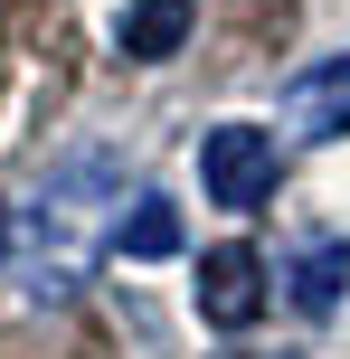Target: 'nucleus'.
Segmentation results:
<instances>
[{
	"mask_svg": "<svg viewBox=\"0 0 350 359\" xmlns=\"http://www.w3.org/2000/svg\"><path fill=\"white\" fill-rule=\"evenodd\" d=\"M114 227H123V161L114 151H76L67 170H48V189L29 208V284L76 293L114 255Z\"/></svg>",
	"mask_w": 350,
	"mask_h": 359,
	"instance_id": "f257e3e1",
	"label": "nucleus"
},
{
	"mask_svg": "<svg viewBox=\"0 0 350 359\" xmlns=\"http://www.w3.org/2000/svg\"><path fill=\"white\" fill-rule=\"evenodd\" d=\"M189 293H199V322L208 331H246L265 312V255L246 246V236H227V246L199 255V284H189Z\"/></svg>",
	"mask_w": 350,
	"mask_h": 359,
	"instance_id": "7ed1b4c3",
	"label": "nucleus"
},
{
	"mask_svg": "<svg viewBox=\"0 0 350 359\" xmlns=\"http://www.w3.org/2000/svg\"><path fill=\"white\" fill-rule=\"evenodd\" d=\"M275 180H284V151H275V133H256V123H218L199 142V189H208V208H265L275 198Z\"/></svg>",
	"mask_w": 350,
	"mask_h": 359,
	"instance_id": "f03ea898",
	"label": "nucleus"
},
{
	"mask_svg": "<svg viewBox=\"0 0 350 359\" xmlns=\"http://www.w3.org/2000/svg\"><path fill=\"white\" fill-rule=\"evenodd\" d=\"M0 265H10V208H0Z\"/></svg>",
	"mask_w": 350,
	"mask_h": 359,
	"instance_id": "6e6552de",
	"label": "nucleus"
},
{
	"mask_svg": "<svg viewBox=\"0 0 350 359\" xmlns=\"http://www.w3.org/2000/svg\"><path fill=\"white\" fill-rule=\"evenodd\" d=\"M284 123H294L303 142H341V133H350V48L294 76V95H284Z\"/></svg>",
	"mask_w": 350,
	"mask_h": 359,
	"instance_id": "20e7f679",
	"label": "nucleus"
},
{
	"mask_svg": "<svg viewBox=\"0 0 350 359\" xmlns=\"http://www.w3.org/2000/svg\"><path fill=\"white\" fill-rule=\"evenodd\" d=\"M114 246H123V255H170V246H180V217H170V198H133V217L114 227Z\"/></svg>",
	"mask_w": 350,
	"mask_h": 359,
	"instance_id": "0eeeda50",
	"label": "nucleus"
},
{
	"mask_svg": "<svg viewBox=\"0 0 350 359\" xmlns=\"http://www.w3.org/2000/svg\"><path fill=\"white\" fill-rule=\"evenodd\" d=\"M341 284H350V246H341V236H313V246L294 255V303L303 312H332Z\"/></svg>",
	"mask_w": 350,
	"mask_h": 359,
	"instance_id": "423d86ee",
	"label": "nucleus"
},
{
	"mask_svg": "<svg viewBox=\"0 0 350 359\" xmlns=\"http://www.w3.org/2000/svg\"><path fill=\"white\" fill-rule=\"evenodd\" d=\"M189 19H199V0H133L123 29H114V48H123L133 67H152V57H180Z\"/></svg>",
	"mask_w": 350,
	"mask_h": 359,
	"instance_id": "39448f33",
	"label": "nucleus"
}]
</instances>
